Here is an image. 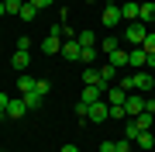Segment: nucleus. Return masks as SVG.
<instances>
[{
  "instance_id": "1",
  "label": "nucleus",
  "mask_w": 155,
  "mask_h": 152,
  "mask_svg": "<svg viewBox=\"0 0 155 152\" xmlns=\"http://www.w3.org/2000/svg\"><path fill=\"white\" fill-rule=\"evenodd\" d=\"M145 35H148V24H141V21H131V24H127V31H124V42H127L131 49H141Z\"/></svg>"
},
{
  "instance_id": "2",
  "label": "nucleus",
  "mask_w": 155,
  "mask_h": 152,
  "mask_svg": "<svg viewBox=\"0 0 155 152\" xmlns=\"http://www.w3.org/2000/svg\"><path fill=\"white\" fill-rule=\"evenodd\" d=\"M134 90H138V93H152L155 90V73L138 69V73H134Z\"/></svg>"
},
{
  "instance_id": "3",
  "label": "nucleus",
  "mask_w": 155,
  "mask_h": 152,
  "mask_svg": "<svg viewBox=\"0 0 155 152\" xmlns=\"http://www.w3.org/2000/svg\"><path fill=\"white\" fill-rule=\"evenodd\" d=\"M124 111H127V118H138V114L145 111V97H141L138 90H131L127 100H124Z\"/></svg>"
},
{
  "instance_id": "4",
  "label": "nucleus",
  "mask_w": 155,
  "mask_h": 152,
  "mask_svg": "<svg viewBox=\"0 0 155 152\" xmlns=\"http://www.w3.org/2000/svg\"><path fill=\"white\" fill-rule=\"evenodd\" d=\"M107 118H110V104H104V100L90 104V118H86V121H97V124H104Z\"/></svg>"
},
{
  "instance_id": "5",
  "label": "nucleus",
  "mask_w": 155,
  "mask_h": 152,
  "mask_svg": "<svg viewBox=\"0 0 155 152\" xmlns=\"http://www.w3.org/2000/svg\"><path fill=\"white\" fill-rule=\"evenodd\" d=\"M62 59H69V62H79V56H83V45H79L76 38L72 42H62V52H59Z\"/></svg>"
},
{
  "instance_id": "6",
  "label": "nucleus",
  "mask_w": 155,
  "mask_h": 152,
  "mask_svg": "<svg viewBox=\"0 0 155 152\" xmlns=\"http://www.w3.org/2000/svg\"><path fill=\"white\" fill-rule=\"evenodd\" d=\"M104 93H107V86H83L79 100L83 104H97V100H104Z\"/></svg>"
},
{
  "instance_id": "7",
  "label": "nucleus",
  "mask_w": 155,
  "mask_h": 152,
  "mask_svg": "<svg viewBox=\"0 0 155 152\" xmlns=\"http://www.w3.org/2000/svg\"><path fill=\"white\" fill-rule=\"evenodd\" d=\"M24 114H28V104H24V97H14L11 104H7V118H24Z\"/></svg>"
},
{
  "instance_id": "8",
  "label": "nucleus",
  "mask_w": 155,
  "mask_h": 152,
  "mask_svg": "<svg viewBox=\"0 0 155 152\" xmlns=\"http://www.w3.org/2000/svg\"><path fill=\"white\" fill-rule=\"evenodd\" d=\"M145 62H148V52L145 49H127V66L131 69H141Z\"/></svg>"
},
{
  "instance_id": "9",
  "label": "nucleus",
  "mask_w": 155,
  "mask_h": 152,
  "mask_svg": "<svg viewBox=\"0 0 155 152\" xmlns=\"http://www.w3.org/2000/svg\"><path fill=\"white\" fill-rule=\"evenodd\" d=\"M41 49H45V56H55V52H62V38L59 35H45V42H41Z\"/></svg>"
},
{
  "instance_id": "10",
  "label": "nucleus",
  "mask_w": 155,
  "mask_h": 152,
  "mask_svg": "<svg viewBox=\"0 0 155 152\" xmlns=\"http://www.w3.org/2000/svg\"><path fill=\"white\" fill-rule=\"evenodd\" d=\"M138 11H141V4H134V0H127V4H121V21H138Z\"/></svg>"
},
{
  "instance_id": "11",
  "label": "nucleus",
  "mask_w": 155,
  "mask_h": 152,
  "mask_svg": "<svg viewBox=\"0 0 155 152\" xmlns=\"http://www.w3.org/2000/svg\"><path fill=\"white\" fill-rule=\"evenodd\" d=\"M104 24H107V28L121 24V7H117V4H107V7H104Z\"/></svg>"
},
{
  "instance_id": "12",
  "label": "nucleus",
  "mask_w": 155,
  "mask_h": 152,
  "mask_svg": "<svg viewBox=\"0 0 155 152\" xmlns=\"http://www.w3.org/2000/svg\"><path fill=\"white\" fill-rule=\"evenodd\" d=\"M28 62H31V52H14V56H11L14 73H24V69H28Z\"/></svg>"
},
{
  "instance_id": "13",
  "label": "nucleus",
  "mask_w": 155,
  "mask_h": 152,
  "mask_svg": "<svg viewBox=\"0 0 155 152\" xmlns=\"http://www.w3.org/2000/svg\"><path fill=\"white\" fill-rule=\"evenodd\" d=\"M52 35H59V38L62 42H72V38H76V35H72V28H69V24L66 21H55V24H52V28H48Z\"/></svg>"
},
{
  "instance_id": "14",
  "label": "nucleus",
  "mask_w": 155,
  "mask_h": 152,
  "mask_svg": "<svg viewBox=\"0 0 155 152\" xmlns=\"http://www.w3.org/2000/svg\"><path fill=\"white\" fill-rule=\"evenodd\" d=\"M107 62H110L114 69H127V49H117V52H110V56H107Z\"/></svg>"
},
{
  "instance_id": "15",
  "label": "nucleus",
  "mask_w": 155,
  "mask_h": 152,
  "mask_svg": "<svg viewBox=\"0 0 155 152\" xmlns=\"http://www.w3.org/2000/svg\"><path fill=\"white\" fill-rule=\"evenodd\" d=\"M131 121H134V124H138V128H141V131H152V124H155V114H152V111H141V114H138V118H131Z\"/></svg>"
},
{
  "instance_id": "16",
  "label": "nucleus",
  "mask_w": 155,
  "mask_h": 152,
  "mask_svg": "<svg viewBox=\"0 0 155 152\" xmlns=\"http://www.w3.org/2000/svg\"><path fill=\"white\" fill-rule=\"evenodd\" d=\"M127 93L121 90V86H107V104H124Z\"/></svg>"
},
{
  "instance_id": "17",
  "label": "nucleus",
  "mask_w": 155,
  "mask_h": 152,
  "mask_svg": "<svg viewBox=\"0 0 155 152\" xmlns=\"http://www.w3.org/2000/svg\"><path fill=\"white\" fill-rule=\"evenodd\" d=\"M83 83H86V86H104V83H100V69L86 66V73H83Z\"/></svg>"
},
{
  "instance_id": "18",
  "label": "nucleus",
  "mask_w": 155,
  "mask_h": 152,
  "mask_svg": "<svg viewBox=\"0 0 155 152\" xmlns=\"http://www.w3.org/2000/svg\"><path fill=\"white\" fill-rule=\"evenodd\" d=\"M117 76V69L110 66V62H104V66H100V83H104V86H110V79Z\"/></svg>"
},
{
  "instance_id": "19",
  "label": "nucleus",
  "mask_w": 155,
  "mask_h": 152,
  "mask_svg": "<svg viewBox=\"0 0 155 152\" xmlns=\"http://www.w3.org/2000/svg\"><path fill=\"white\" fill-rule=\"evenodd\" d=\"M41 11H38V7H35V4H28V0H24V7H21V14H17V17H21V21H35V17H38Z\"/></svg>"
},
{
  "instance_id": "20",
  "label": "nucleus",
  "mask_w": 155,
  "mask_h": 152,
  "mask_svg": "<svg viewBox=\"0 0 155 152\" xmlns=\"http://www.w3.org/2000/svg\"><path fill=\"white\" fill-rule=\"evenodd\" d=\"M76 42H79L83 49H97V35H93V31H79V35H76Z\"/></svg>"
},
{
  "instance_id": "21",
  "label": "nucleus",
  "mask_w": 155,
  "mask_h": 152,
  "mask_svg": "<svg viewBox=\"0 0 155 152\" xmlns=\"http://www.w3.org/2000/svg\"><path fill=\"white\" fill-rule=\"evenodd\" d=\"M138 21H141V24L155 21V4H141V11H138Z\"/></svg>"
},
{
  "instance_id": "22",
  "label": "nucleus",
  "mask_w": 155,
  "mask_h": 152,
  "mask_svg": "<svg viewBox=\"0 0 155 152\" xmlns=\"http://www.w3.org/2000/svg\"><path fill=\"white\" fill-rule=\"evenodd\" d=\"M134 142H138V149H145V152H148V149L155 145V135H152V131H141V135L134 138Z\"/></svg>"
},
{
  "instance_id": "23",
  "label": "nucleus",
  "mask_w": 155,
  "mask_h": 152,
  "mask_svg": "<svg viewBox=\"0 0 155 152\" xmlns=\"http://www.w3.org/2000/svg\"><path fill=\"white\" fill-rule=\"evenodd\" d=\"M17 90H21V97L31 93V90H35V79H31V76H17Z\"/></svg>"
},
{
  "instance_id": "24",
  "label": "nucleus",
  "mask_w": 155,
  "mask_h": 152,
  "mask_svg": "<svg viewBox=\"0 0 155 152\" xmlns=\"http://www.w3.org/2000/svg\"><path fill=\"white\" fill-rule=\"evenodd\" d=\"M41 100H45V97H41V93H35V90H31V93H24V104H28V111L41 107Z\"/></svg>"
},
{
  "instance_id": "25",
  "label": "nucleus",
  "mask_w": 155,
  "mask_h": 152,
  "mask_svg": "<svg viewBox=\"0 0 155 152\" xmlns=\"http://www.w3.org/2000/svg\"><path fill=\"white\" fill-rule=\"evenodd\" d=\"M138 135H141V128H138V124H134L131 118H127V128H124V138H127V142H134Z\"/></svg>"
},
{
  "instance_id": "26",
  "label": "nucleus",
  "mask_w": 155,
  "mask_h": 152,
  "mask_svg": "<svg viewBox=\"0 0 155 152\" xmlns=\"http://www.w3.org/2000/svg\"><path fill=\"white\" fill-rule=\"evenodd\" d=\"M117 49H121V42H117V38H104V42H100V52H107V56L117 52Z\"/></svg>"
},
{
  "instance_id": "27",
  "label": "nucleus",
  "mask_w": 155,
  "mask_h": 152,
  "mask_svg": "<svg viewBox=\"0 0 155 152\" xmlns=\"http://www.w3.org/2000/svg\"><path fill=\"white\" fill-rule=\"evenodd\" d=\"M110 118H114V121H127V111H124V104H110Z\"/></svg>"
},
{
  "instance_id": "28",
  "label": "nucleus",
  "mask_w": 155,
  "mask_h": 152,
  "mask_svg": "<svg viewBox=\"0 0 155 152\" xmlns=\"http://www.w3.org/2000/svg\"><path fill=\"white\" fill-rule=\"evenodd\" d=\"M72 111H76V118H79V121H86V118H90V104H83V100L72 104Z\"/></svg>"
},
{
  "instance_id": "29",
  "label": "nucleus",
  "mask_w": 155,
  "mask_h": 152,
  "mask_svg": "<svg viewBox=\"0 0 155 152\" xmlns=\"http://www.w3.org/2000/svg\"><path fill=\"white\" fill-rule=\"evenodd\" d=\"M141 49L148 52V56H155V31H148V35H145V42H141Z\"/></svg>"
},
{
  "instance_id": "30",
  "label": "nucleus",
  "mask_w": 155,
  "mask_h": 152,
  "mask_svg": "<svg viewBox=\"0 0 155 152\" xmlns=\"http://www.w3.org/2000/svg\"><path fill=\"white\" fill-rule=\"evenodd\" d=\"M100 49V45H97ZM97 49H83V56H79V62H86V66H93L97 62Z\"/></svg>"
},
{
  "instance_id": "31",
  "label": "nucleus",
  "mask_w": 155,
  "mask_h": 152,
  "mask_svg": "<svg viewBox=\"0 0 155 152\" xmlns=\"http://www.w3.org/2000/svg\"><path fill=\"white\" fill-rule=\"evenodd\" d=\"M4 7H7V14H21L24 0H4Z\"/></svg>"
},
{
  "instance_id": "32",
  "label": "nucleus",
  "mask_w": 155,
  "mask_h": 152,
  "mask_svg": "<svg viewBox=\"0 0 155 152\" xmlns=\"http://www.w3.org/2000/svg\"><path fill=\"white\" fill-rule=\"evenodd\" d=\"M48 90H52V83H48V79H35V93H41V97H45Z\"/></svg>"
},
{
  "instance_id": "33",
  "label": "nucleus",
  "mask_w": 155,
  "mask_h": 152,
  "mask_svg": "<svg viewBox=\"0 0 155 152\" xmlns=\"http://www.w3.org/2000/svg\"><path fill=\"white\" fill-rule=\"evenodd\" d=\"M31 49V38H28V35H21V38H17V52H28Z\"/></svg>"
},
{
  "instance_id": "34",
  "label": "nucleus",
  "mask_w": 155,
  "mask_h": 152,
  "mask_svg": "<svg viewBox=\"0 0 155 152\" xmlns=\"http://www.w3.org/2000/svg\"><path fill=\"white\" fill-rule=\"evenodd\" d=\"M121 90H124V93L134 90V76H124V79H121Z\"/></svg>"
},
{
  "instance_id": "35",
  "label": "nucleus",
  "mask_w": 155,
  "mask_h": 152,
  "mask_svg": "<svg viewBox=\"0 0 155 152\" xmlns=\"http://www.w3.org/2000/svg\"><path fill=\"white\" fill-rule=\"evenodd\" d=\"M28 4H35L38 11H45V7H52V4H55V0H28Z\"/></svg>"
},
{
  "instance_id": "36",
  "label": "nucleus",
  "mask_w": 155,
  "mask_h": 152,
  "mask_svg": "<svg viewBox=\"0 0 155 152\" xmlns=\"http://www.w3.org/2000/svg\"><path fill=\"white\" fill-rule=\"evenodd\" d=\"M7 104H11V97H7L4 90H0V114H7Z\"/></svg>"
},
{
  "instance_id": "37",
  "label": "nucleus",
  "mask_w": 155,
  "mask_h": 152,
  "mask_svg": "<svg viewBox=\"0 0 155 152\" xmlns=\"http://www.w3.org/2000/svg\"><path fill=\"white\" fill-rule=\"evenodd\" d=\"M100 152H117V142H100Z\"/></svg>"
},
{
  "instance_id": "38",
  "label": "nucleus",
  "mask_w": 155,
  "mask_h": 152,
  "mask_svg": "<svg viewBox=\"0 0 155 152\" xmlns=\"http://www.w3.org/2000/svg\"><path fill=\"white\" fill-rule=\"evenodd\" d=\"M117 152H131V142H127V138H121V142H117Z\"/></svg>"
},
{
  "instance_id": "39",
  "label": "nucleus",
  "mask_w": 155,
  "mask_h": 152,
  "mask_svg": "<svg viewBox=\"0 0 155 152\" xmlns=\"http://www.w3.org/2000/svg\"><path fill=\"white\" fill-rule=\"evenodd\" d=\"M145 111H152V114H155V97H145Z\"/></svg>"
},
{
  "instance_id": "40",
  "label": "nucleus",
  "mask_w": 155,
  "mask_h": 152,
  "mask_svg": "<svg viewBox=\"0 0 155 152\" xmlns=\"http://www.w3.org/2000/svg\"><path fill=\"white\" fill-rule=\"evenodd\" d=\"M59 152H79V149H76V145H62Z\"/></svg>"
},
{
  "instance_id": "41",
  "label": "nucleus",
  "mask_w": 155,
  "mask_h": 152,
  "mask_svg": "<svg viewBox=\"0 0 155 152\" xmlns=\"http://www.w3.org/2000/svg\"><path fill=\"white\" fill-rule=\"evenodd\" d=\"M4 14H7V7H4V0H0V17H4Z\"/></svg>"
},
{
  "instance_id": "42",
  "label": "nucleus",
  "mask_w": 155,
  "mask_h": 152,
  "mask_svg": "<svg viewBox=\"0 0 155 152\" xmlns=\"http://www.w3.org/2000/svg\"><path fill=\"white\" fill-rule=\"evenodd\" d=\"M0 118H7V114H0Z\"/></svg>"
},
{
  "instance_id": "43",
  "label": "nucleus",
  "mask_w": 155,
  "mask_h": 152,
  "mask_svg": "<svg viewBox=\"0 0 155 152\" xmlns=\"http://www.w3.org/2000/svg\"><path fill=\"white\" fill-rule=\"evenodd\" d=\"M0 152H7V149H0Z\"/></svg>"
}]
</instances>
